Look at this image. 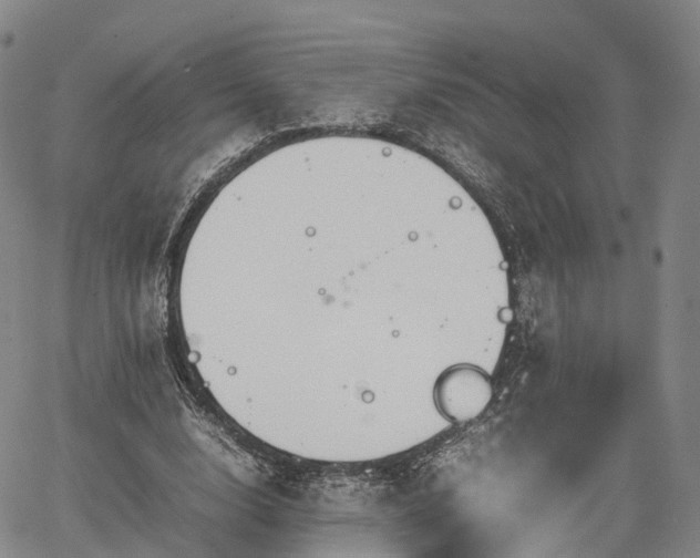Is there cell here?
<instances>
[{
    "instance_id": "cell-1",
    "label": "cell",
    "mask_w": 700,
    "mask_h": 558,
    "mask_svg": "<svg viewBox=\"0 0 700 558\" xmlns=\"http://www.w3.org/2000/svg\"><path fill=\"white\" fill-rule=\"evenodd\" d=\"M493 395L492 382L481 369L460 364L437 379L434 399L439 410L453 422H469L487 407Z\"/></svg>"
}]
</instances>
